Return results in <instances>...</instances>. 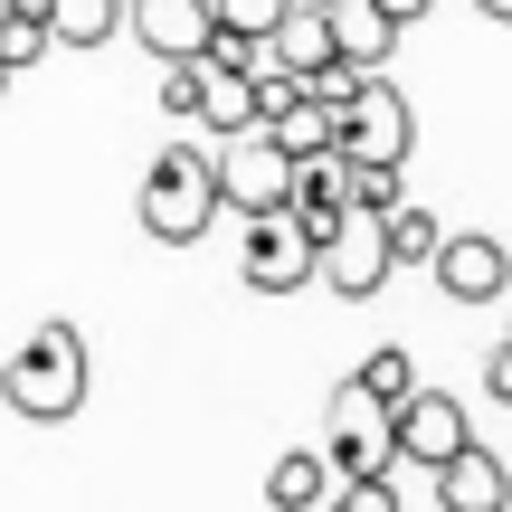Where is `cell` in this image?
Segmentation results:
<instances>
[{
    "instance_id": "6da1fadb",
    "label": "cell",
    "mask_w": 512,
    "mask_h": 512,
    "mask_svg": "<svg viewBox=\"0 0 512 512\" xmlns=\"http://www.w3.org/2000/svg\"><path fill=\"white\" fill-rule=\"evenodd\" d=\"M0 408L29 418V427H57V418L86 408V342H76V323H38L0 361Z\"/></svg>"
},
{
    "instance_id": "7a4b0ae2",
    "label": "cell",
    "mask_w": 512,
    "mask_h": 512,
    "mask_svg": "<svg viewBox=\"0 0 512 512\" xmlns=\"http://www.w3.org/2000/svg\"><path fill=\"white\" fill-rule=\"evenodd\" d=\"M408 143H418V105H408L389 76H351V95L332 105V152L370 171H399Z\"/></svg>"
},
{
    "instance_id": "3957f363",
    "label": "cell",
    "mask_w": 512,
    "mask_h": 512,
    "mask_svg": "<svg viewBox=\"0 0 512 512\" xmlns=\"http://www.w3.org/2000/svg\"><path fill=\"white\" fill-rule=\"evenodd\" d=\"M209 219H219V171H209V152L171 143L162 162H152V181H143V228L162 247H200Z\"/></svg>"
},
{
    "instance_id": "277c9868",
    "label": "cell",
    "mask_w": 512,
    "mask_h": 512,
    "mask_svg": "<svg viewBox=\"0 0 512 512\" xmlns=\"http://www.w3.org/2000/svg\"><path fill=\"white\" fill-rule=\"evenodd\" d=\"M380 418H389V456L418 465V475H437L456 446H475V418H465V399H446V389H408Z\"/></svg>"
},
{
    "instance_id": "5b68a950",
    "label": "cell",
    "mask_w": 512,
    "mask_h": 512,
    "mask_svg": "<svg viewBox=\"0 0 512 512\" xmlns=\"http://www.w3.org/2000/svg\"><path fill=\"white\" fill-rule=\"evenodd\" d=\"M209 171H219V209H238V219H266V209L294 200V162L266 133H228V143L209 152Z\"/></svg>"
},
{
    "instance_id": "8992f818",
    "label": "cell",
    "mask_w": 512,
    "mask_h": 512,
    "mask_svg": "<svg viewBox=\"0 0 512 512\" xmlns=\"http://www.w3.org/2000/svg\"><path fill=\"white\" fill-rule=\"evenodd\" d=\"M313 456H323V475L332 484H370V475H399V456H389V418L380 408L361 399V389H332V437L313 446Z\"/></svg>"
},
{
    "instance_id": "52a82bcc",
    "label": "cell",
    "mask_w": 512,
    "mask_h": 512,
    "mask_svg": "<svg viewBox=\"0 0 512 512\" xmlns=\"http://www.w3.org/2000/svg\"><path fill=\"white\" fill-rule=\"evenodd\" d=\"M389 275L399 266H389V247H380V219H370V209H342V228L313 247V285H332L342 304H370Z\"/></svg>"
},
{
    "instance_id": "ba28073f",
    "label": "cell",
    "mask_w": 512,
    "mask_h": 512,
    "mask_svg": "<svg viewBox=\"0 0 512 512\" xmlns=\"http://www.w3.org/2000/svg\"><path fill=\"white\" fill-rule=\"evenodd\" d=\"M238 275H247V294H294V285H313V247H304V228H294L285 209L247 219V256H238Z\"/></svg>"
},
{
    "instance_id": "9c48e42d",
    "label": "cell",
    "mask_w": 512,
    "mask_h": 512,
    "mask_svg": "<svg viewBox=\"0 0 512 512\" xmlns=\"http://www.w3.org/2000/svg\"><path fill=\"white\" fill-rule=\"evenodd\" d=\"M427 275H437L456 304H503L512 294V247L503 238H456V228H446V247L427 256Z\"/></svg>"
},
{
    "instance_id": "30bf717a",
    "label": "cell",
    "mask_w": 512,
    "mask_h": 512,
    "mask_svg": "<svg viewBox=\"0 0 512 512\" xmlns=\"http://www.w3.org/2000/svg\"><path fill=\"white\" fill-rule=\"evenodd\" d=\"M124 29L143 38L162 67H190L209 48V0H124Z\"/></svg>"
},
{
    "instance_id": "8fae6325",
    "label": "cell",
    "mask_w": 512,
    "mask_h": 512,
    "mask_svg": "<svg viewBox=\"0 0 512 512\" xmlns=\"http://www.w3.org/2000/svg\"><path fill=\"white\" fill-rule=\"evenodd\" d=\"M190 124L200 133H256V86L238 67H228V57H190Z\"/></svg>"
},
{
    "instance_id": "7c38bea8",
    "label": "cell",
    "mask_w": 512,
    "mask_h": 512,
    "mask_svg": "<svg viewBox=\"0 0 512 512\" xmlns=\"http://www.w3.org/2000/svg\"><path fill=\"white\" fill-rule=\"evenodd\" d=\"M437 503L446 512H512V465L494 446H456V456L437 465Z\"/></svg>"
},
{
    "instance_id": "4fadbf2b",
    "label": "cell",
    "mask_w": 512,
    "mask_h": 512,
    "mask_svg": "<svg viewBox=\"0 0 512 512\" xmlns=\"http://www.w3.org/2000/svg\"><path fill=\"white\" fill-rule=\"evenodd\" d=\"M323 29H332V57H342V67H361V76H380L389 48H399V29H389L370 0H323Z\"/></svg>"
},
{
    "instance_id": "5bb4252c",
    "label": "cell",
    "mask_w": 512,
    "mask_h": 512,
    "mask_svg": "<svg viewBox=\"0 0 512 512\" xmlns=\"http://www.w3.org/2000/svg\"><path fill=\"white\" fill-rule=\"evenodd\" d=\"M266 57L294 76V86H304V76H323V67H332V29H323V10H304V0H294V10L266 29Z\"/></svg>"
},
{
    "instance_id": "9a60e30c",
    "label": "cell",
    "mask_w": 512,
    "mask_h": 512,
    "mask_svg": "<svg viewBox=\"0 0 512 512\" xmlns=\"http://www.w3.org/2000/svg\"><path fill=\"white\" fill-rule=\"evenodd\" d=\"M256 133H266V143L285 152V162H323V152H332V105H313V95L294 86V95H285V105H275Z\"/></svg>"
},
{
    "instance_id": "2e32d148",
    "label": "cell",
    "mask_w": 512,
    "mask_h": 512,
    "mask_svg": "<svg viewBox=\"0 0 512 512\" xmlns=\"http://www.w3.org/2000/svg\"><path fill=\"white\" fill-rule=\"evenodd\" d=\"M48 48H105L114 29H124V0H48Z\"/></svg>"
},
{
    "instance_id": "e0dca14e",
    "label": "cell",
    "mask_w": 512,
    "mask_h": 512,
    "mask_svg": "<svg viewBox=\"0 0 512 512\" xmlns=\"http://www.w3.org/2000/svg\"><path fill=\"white\" fill-rule=\"evenodd\" d=\"M380 247H389V266H427V256L446 247V219H437V209L389 200V209H380Z\"/></svg>"
},
{
    "instance_id": "ac0fdd59",
    "label": "cell",
    "mask_w": 512,
    "mask_h": 512,
    "mask_svg": "<svg viewBox=\"0 0 512 512\" xmlns=\"http://www.w3.org/2000/svg\"><path fill=\"white\" fill-rule=\"evenodd\" d=\"M323 494H332V475H323L313 446H294V456L266 465V503H275V512H323Z\"/></svg>"
},
{
    "instance_id": "d6986e66",
    "label": "cell",
    "mask_w": 512,
    "mask_h": 512,
    "mask_svg": "<svg viewBox=\"0 0 512 512\" xmlns=\"http://www.w3.org/2000/svg\"><path fill=\"white\" fill-rule=\"evenodd\" d=\"M351 389H361V399H370V408H399V399H408V389H418V361H408V351H399V342H389V351H370V361H361V370H351Z\"/></svg>"
},
{
    "instance_id": "ffe728a7",
    "label": "cell",
    "mask_w": 512,
    "mask_h": 512,
    "mask_svg": "<svg viewBox=\"0 0 512 512\" xmlns=\"http://www.w3.org/2000/svg\"><path fill=\"white\" fill-rule=\"evenodd\" d=\"M48 57V19H29V10H0V67H38Z\"/></svg>"
},
{
    "instance_id": "44dd1931",
    "label": "cell",
    "mask_w": 512,
    "mask_h": 512,
    "mask_svg": "<svg viewBox=\"0 0 512 512\" xmlns=\"http://www.w3.org/2000/svg\"><path fill=\"white\" fill-rule=\"evenodd\" d=\"M285 10H294V0H209V29H228V38H266Z\"/></svg>"
},
{
    "instance_id": "7402d4cb",
    "label": "cell",
    "mask_w": 512,
    "mask_h": 512,
    "mask_svg": "<svg viewBox=\"0 0 512 512\" xmlns=\"http://www.w3.org/2000/svg\"><path fill=\"white\" fill-rule=\"evenodd\" d=\"M323 512H399V475H370V484H332Z\"/></svg>"
},
{
    "instance_id": "603a6c76",
    "label": "cell",
    "mask_w": 512,
    "mask_h": 512,
    "mask_svg": "<svg viewBox=\"0 0 512 512\" xmlns=\"http://www.w3.org/2000/svg\"><path fill=\"white\" fill-rule=\"evenodd\" d=\"M484 389H494V399L512 408V332H503V342H494V351H484Z\"/></svg>"
},
{
    "instance_id": "cb8c5ba5",
    "label": "cell",
    "mask_w": 512,
    "mask_h": 512,
    "mask_svg": "<svg viewBox=\"0 0 512 512\" xmlns=\"http://www.w3.org/2000/svg\"><path fill=\"white\" fill-rule=\"evenodd\" d=\"M370 10H380L389 29H408V19H427V10H437V0H370Z\"/></svg>"
},
{
    "instance_id": "d4e9b609",
    "label": "cell",
    "mask_w": 512,
    "mask_h": 512,
    "mask_svg": "<svg viewBox=\"0 0 512 512\" xmlns=\"http://www.w3.org/2000/svg\"><path fill=\"white\" fill-rule=\"evenodd\" d=\"M475 10H484V19H503V29H512V0H475Z\"/></svg>"
},
{
    "instance_id": "484cf974",
    "label": "cell",
    "mask_w": 512,
    "mask_h": 512,
    "mask_svg": "<svg viewBox=\"0 0 512 512\" xmlns=\"http://www.w3.org/2000/svg\"><path fill=\"white\" fill-rule=\"evenodd\" d=\"M0 86H10V67H0Z\"/></svg>"
},
{
    "instance_id": "4316f807",
    "label": "cell",
    "mask_w": 512,
    "mask_h": 512,
    "mask_svg": "<svg viewBox=\"0 0 512 512\" xmlns=\"http://www.w3.org/2000/svg\"><path fill=\"white\" fill-rule=\"evenodd\" d=\"M503 304H512V294H503Z\"/></svg>"
}]
</instances>
